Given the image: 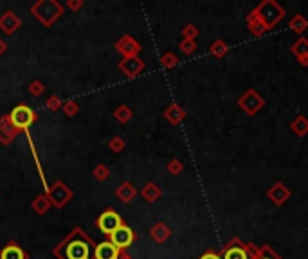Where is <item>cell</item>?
<instances>
[{"label":"cell","mask_w":308,"mask_h":259,"mask_svg":"<svg viewBox=\"0 0 308 259\" xmlns=\"http://www.w3.org/2000/svg\"><path fill=\"white\" fill-rule=\"evenodd\" d=\"M94 243L79 227H76L52 254L60 259H94Z\"/></svg>","instance_id":"6da1fadb"},{"label":"cell","mask_w":308,"mask_h":259,"mask_svg":"<svg viewBox=\"0 0 308 259\" xmlns=\"http://www.w3.org/2000/svg\"><path fill=\"white\" fill-rule=\"evenodd\" d=\"M31 13L38 22L44 24L45 27H49L63 15V6L56 0H40L31 7Z\"/></svg>","instance_id":"7a4b0ae2"},{"label":"cell","mask_w":308,"mask_h":259,"mask_svg":"<svg viewBox=\"0 0 308 259\" xmlns=\"http://www.w3.org/2000/svg\"><path fill=\"white\" fill-rule=\"evenodd\" d=\"M38 119V114L33 110V108H29L27 105H18L15 106L9 114V121L13 122V126L20 130V132H27L31 124Z\"/></svg>","instance_id":"3957f363"},{"label":"cell","mask_w":308,"mask_h":259,"mask_svg":"<svg viewBox=\"0 0 308 259\" xmlns=\"http://www.w3.org/2000/svg\"><path fill=\"white\" fill-rule=\"evenodd\" d=\"M254 11L258 13V17L263 20L267 29H272L276 24L280 22L281 18L285 17V9L280 7L276 2H272V0H265V2H261Z\"/></svg>","instance_id":"277c9868"},{"label":"cell","mask_w":308,"mask_h":259,"mask_svg":"<svg viewBox=\"0 0 308 259\" xmlns=\"http://www.w3.org/2000/svg\"><path fill=\"white\" fill-rule=\"evenodd\" d=\"M47 196H49L50 204L54 205L56 209H62V207H65V205L72 200V191L65 186V182H62V180H56V182L52 184L49 189H47Z\"/></svg>","instance_id":"5b68a950"},{"label":"cell","mask_w":308,"mask_h":259,"mask_svg":"<svg viewBox=\"0 0 308 259\" xmlns=\"http://www.w3.org/2000/svg\"><path fill=\"white\" fill-rule=\"evenodd\" d=\"M95 225L99 227V231L103 232V234L112 236L114 232L123 225V220H121V216H119L116 211L108 209V211H105V212H103L97 220H95Z\"/></svg>","instance_id":"8992f818"},{"label":"cell","mask_w":308,"mask_h":259,"mask_svg":"<svg viewBox=\"0 0 308 259\" xmlns=\"http://www.w3.org/2000/svg\"><path fill=\"white\" fill-rule=\"evenodd\" d=\"M238 105H240V108L245 112V114L254 116V114H256V112L265 105V101H263V97L256 92V90H247L245 94L240 97Z\"/></svg>","instance_id":"52a82bcc"},{"label":"cell","mask_w":308,"mask_h":259,"mask_svg":"<svg viewBox=\"0 0 308 259\" xmlns=\"http://www.w3.org/2000/svg\"><path fill=\"white\" fill-rule=\"evenodd\" d=\"M144 69V61L141 60L139 56H132V58H123L119 61V71L123 72L126 77H137Z\"/></svg>","instance_id":"ba28073f"},{"label":"cell","mask_w":308,"mask_h":259,"mask_svg":"<svg viewBox=\"0 0 308 259\" xmlns=\"http://www.w3.org/2000/svg\"><path fill=\"white\" fill-rule=\"evenodd\" d=\"M110 241H112L119 250H123V248H128L130 245L135 241V234L128 225H124L123 223V225L119 227L118 231L110 236Z\"/></svg>","instance_id":"9c48e42d"},{"label":"cell","mask_w":308,"mask_h":259,"mask_svg":"<svg viewBox=\"0 0 308 259\" xmlns=\"http://www.w3.org/2000/svg\"><path fill=\"white\" fill-rule=\"evenodd\" d=\"M116 49H118L124 58H132V56L139 54L141 44L135 38H132V36H128V34H124L123 38L116 44Z\"/></svg>","instance_id":"30bf717a"},{"label":"cell","mask_w":308,"mask_h":259,"mask_svg":"<svg viewBox=\"0 0 308 259\" xmlns=\"http://www.w3.org/2000/svg\"><path fill=\"white\" fill-rule=\"evenodd\" d=\"M119 250L112 241H103L94 248V259H119Z\"/></svg>","instance_id":"8fae6325"},{"label":"cell","mask_w":308,"mask_h":259,"mask_svg":"<svg viewBox=\"0 0 308 259\" xmlns=\"http://www.w3.org/2000/svg\"><path fill=\"white\" fill-rule=\"evenodd\" d=\"M18 133H20V130H17V128L13 126V122L9 121V116L0 119V142L4 144V146H7L13 139H17Z\"/></svg>","instance_id":"7c38bea8"},{"label":"cell","mask_w":308,"mask_h":259,"mask_svg":"<svg viewBox=\"0 0 308 259\" xmlns=\"http://www.w3.org/2000/svg\"><path fill=\"white\" fill-rule=\"evenodd\" d=\"M20 25H22V20L17 17V13L6 11L2 17H0V29H2L6 34H13Z\"/></svg>","instance_id":"4fadbf2b"},{"label":"cell","mask_w":308,"mask_h":259,"mask_svg":"<svg viewBox=\"0 0 308 259\" xmlns=\"http://www.w3.org/2000/svg\"><path fill=\"white\" fill-rule=\"evenodd\" d=\"M269 198L272 200L276 205H283L286 200L290 198V191H288V189H286L281 182H278V184H274V186L270 188Z\"/></svg>","instance_id":"5bb4252c"},{"label":"cell","mask_w":308,"mask_h":259,"mask_svg":"<svg viewBox=\"0 0 308 259\" xmlns=\"http://www.w3.org/2000/svg\"><path fill=\"white\" fill-rule=\"evenodd\" d=\"M0 259H27V254L22 247H18L17 243L11 241L0 250Z\"/></svg>","instance_id":"9a60e30c"},{"label":"cell","mask_w":308,"mask_h":259,"mask_svg":"<svg viewBox=\"0 0 308 259\" xmlns=\"http://www.w3.org/2000/svg\"><path fill=\"white\" fill-rule=\"evenodd\" d=\"M247 25H249V31H251L254 36H261L265 31H269L267 25L263 24V20L258 17V13L256 11H251L247 15Z\"/></svg>","instance_id":"2e32d148"},{"label":"cell","mask_w":308,"mask_h":259,"mask_svg":"<svg viewBox=\"0 0 308 259\" xmlns=\"http://www.w3.org/2000/svg\"><path fill=\"white\" fill-rule=\"evenodd\" d=\"M116 194H118V198L121 200V202L130 204V202L137 196V191H135V188L130 182H123L118 189H116Z\"/></svg>","instance_id":"e0dca14e"},{"label":"cell","mask_w":308,"mask_h":259,"mask_svg":"<svg viewBox=\"0 0 308 259\" xmlns=\"http://www.w3.org/2000/svg\"><path fill=\"white\" fill-rule=\"evenodd\" d=\"M164 117L168 119L171 124H179V122L184 121V117H186V112L180 108L179 105H171L168 108V110L164 112Z\"/></svg>","instance_id":"ac0fdd59"},{"label":"cell","mask_w":308,"mask_h":259,"mask_svg":"<svg viewBox=\"0 0 308 259\" xmlns=\"http://www.w3.org/2000/svg\"><path fill=\"white\" fill-rule=\"evenodd\" d=\"M150 234L157 243H164L169 236H171V231L168 229V225H164V223H157V225H153V229L150 231Z\"/></svg>","instance_id":"d6986e66"},{"label":"cell","mask_w":308,"mask_h":259,"mask_svg":"<svg viewBox=\"0 0 308 259\" xmlns=\"http://www.w3.org/2000/svg\"><path fill=\"white\" fill-rule=\"evenodd\" d=\"M50 200H49V196L47 194H38L36 198H34V202H33V209H34V212L36 214H45L47 211H49V207H50Z\"/></svg>","instance_id":"ffe728a7"},{"label":"cell","mask_w":308,"mask_h":259,"mask_svg":"<svg viewBox=\"0 0 308 259\" xmlns=\"http://www.w3.org/2000/svg\"><path fill=\"white\" fill-rule=\"evenodd\" d=\"M290 128H292V132L296 133V135H299V137H305V135L308 133V119L305 116L296 117V119L292 121Z\"/></svg>","instance_id":"44dd1931"},{"label":"cell","mask_w":308,"mask_h":259,"mask_svg":"<svg viewBox=\"0 0 308 259\" xmlns=\"http://www.w3.org/2000/svg\"><path fill=\"white\" fill-rule=\"evenodd\" d=\"M159 196H161V189H159L157 184L150 182V184H146L144 188H142V198H144L146 202L153 204V202H155Z\"/></svg>","instance_id":"7402d4cb"},{"label":"cell","mask_w":308,"mask_h":259,"mask_svg":"<svg viewBox=\"0 0 308 259\" xmlns=\"http://www.w3.org/2000/svg\"><path fill=\"white\" fill-rule=\"evenodd\" d=\"M288 27H290L292 31H294V33H297V34L305 33V31H307V27H308L307 18L303 17V15H296V17H294V18L290 20V24H288Z\"/></svg>","instance_id":"603a6c76"},{"label":"cell","mask_w":308,"mask_h":259,"mask_svg":"<svg viewBox=\"0 0 308 259\" xmlns=\"http://www.w3.org/2000/svg\"><path fill=\"white\" fill-rule=\"evenodd\" d=\"M292 52H294V56H296L297 60L299 58H305V56H308V40L307 38H299L296 42V44L292 45Z\"/></svg>","instance_id":"cb8c5ba5"},{"label":"cell","mask_w":308,"mask_h":259,"mask_svg":"<svg viewBox=\"0 0 308 259\" xmlns=\"http://www.w3.org/2000/svg\"><path fill=\"white\" fill-rule=\"evenodd\" d=\"M211 54L214 56V58H218V60H222L227 52H229V47H227V44L225 42H222V40H216L213 45H211V50H209Z\"/></svg>","instance_id":"d4e9b609"},{"label":"cell","mask_w":308,"mask_h":259,"mask_svg":"<svg viewBox=\"0 0 308 259\" xmlns=\"http://www.w3.org/2000/svg\"><path fill=\"white\" fill-rule=\"evenodd\" d=\"M132 116H134V114H132V110H130V108H128L126 105L118 106V108H116V112H114V117H116V119H118V121L121 122V124H124V122H128L130 119H132Z\"/></svg>","instance_id":"484cf974"},{"label":"cell","mask_w":308,"mask_h":259,"mask_svg":"<svg viewBox=\"0 0 308 259\" xmlns=\"http://www.w3.org/2000/svg\"><path fill=\"white\" fill-rule=\"evenodd\" d=\"M224 259H249V256H247L245 248L231 247V248H227V250H225Z\"/></svg>","instance_id":"4316f807"},{"label":"cell","mask_w":308,"mask_h":259,"mask_svg":"<svg viewBox=\"0 0 308 259\" xmlns=\"http://www.w3.org/2000/svg\"><path fill=\"white\" fill-rule=\"evenodd\" d=\"M110 177V169H108L105 164H99L94 167V178L95 180H99V182H105L107 178Z\"/></svg>","instance_id":"83f0119b"},{"label":"cell","mask_w":308,"mask_h":259,"mask_svg":"<svg viewBox=\"0 0 308 259\" xmlns=\"http://www.w3.org/2000/svg\"><path fill=\"white\" fill-rule=\"evenodd\" d=\"M62 110H63V114H65L67 117H74V116H78L79 106H78V103H76V101H65V103H63V106H62Z\"/></svg>","instance_id":"f1b7e54d"},{"label":"cell","mask_w":308,"mask_h":259,"mask_svg":"<svg viewBox=\"0 0 308 259\" xmlns=\"http://www.w3.org/2000/svg\"><path fill=\"white\" fill-rule=\"evenodd\" d=\"M27 89H29V94H31V95H34V97H40V95L44 94L45 85L42 81H38V79H34V81H31V85H29Z\"/></svg>","instance_id":"f546056e"},{"label":"cell","mask_w":308,"mask_h":259,"mask_svg":"<svg viewBox=\"0 0 308 259\" xmlns=\"http://www.w3.org/2000/svg\"><path fill=\"white\" fill-rule=\"evenodd\" d=\"M161 63H163L164 69H173V67L179 63V58H177L173 52H166V54H163V58H161Z\"/></svg>","instance_id":"4dcf8cb0"},{"label":"cell","mask_w":308,"mask_h":259,"mask_svg":"<svg viewBox=\"0 0 308 259\" xmlns=\"http://www.w3.org/2000/svg\"><path fill=\"white\" fill-rule=\"evenodd\" d=\"M45 106H47V110L49 112H58L63 106V103L58 95H50L49 99L45 101Z\"/></svg>","instance_id":"1f68e13d"},{"label":"cell","mask_w":308,"mask_h":259,"mask_svg":"<svg viewBox=\"0 0 308 259\" xmlns=\"http://www.w3.org/2000/svg\"><path fill=\"white\" fill-rule=\"evenodd\" d=\"M195 49H196L195 40H182V44H180V50H182L184 54H193Z\"/></svg>","instance_id":"d6a6232c"},{"label":"cell","mask_w":308,"mask_h":259,"mask_svg":"<svg viewBox=\"0 0 308 259\" xmlns=\"http://www.w3.org/2000/svg\"><path fill=\"white\" fill-rule=\"evenodd\" d=\"M108 146H110V149H112L114 153H119V151H123L124 149V141L121 137H114V139H110Z\"/></svg>","instance_id":"836d02e7"},{"label":"cell","mask_w":308,"mask_h":259,"mask_svg":"<svg viewBox=\"0 0 308 259\" xmlns=\"http://www.w3.org/2000/svg\"><path fill=\"white\" fill-rule=\"evenodd\" d=\"M182 34H184V40H195L196 34H198V29L190 24V25H186V27L182 29Z\"/></svg>","instance_id":"e575fe53"},{"label":"cell","mask_w":308,"mask_h":259,"mask_svg":"<svg viewBox=\"0 0 308 259\" xmlns=\"http://www.w3.org/2000/svg\"><path fill=\"white\" fill-rule=\"evenodd\" d=\"M182 169H184V165H182V162H179L177 159H173L168 164V171L171 173V175H179V173H182Z\"/></svg>","instance_id":"d590c367"},{"label":"cell","mask_w":308,"mask_h":259,"mask_svg":"<svg viewBox=\"0 0 308 259\" xmlns=\"http://www.w3.org/2000/svg\"><path fill=\"white\" fill-rule=\"evenodd\" d=\"M67 7L69 9H72V11H78L79 7H83V0H69Z\"/></svg>","instance_id":"8d00e7d4"},{"label":"cell","mask_w":308,"mask_h":259,"mask_svg":"<svg viewBox=\"0 0 308 259\" xmlns=\"http://www.w3.org/2000/svg\"><path fill=\"white\" fill-rule=\"evenodd\" d=\"M200 259H220L218 254H214V252H208V254H204Z\"/></svg>","instance_id":"74e56055"},{"label":"cell","mask_w":308,"mask_h":259,"mask_svg":"<svg viewBox=\"0 0 308 259\" xmlns=\"http://www.w3.org/2000/svg\"><path fill=\"white\" fill-rule=\"evenodd\" d=\"M6 49H7L6 42H2V40H0V56H2L4 52H6Z\"/></svg>","instance_id":"f35d334b"},{"label":"cell","mask_w":308,"mask_h":259,"mask_svg":"<svg viewBox=\"0 0 308 259\" xmlns=\"http://www.w3.org/2000/svg\"><path fill=\"white\" fill-rule=\"evenodd\" d=\"M299 63H301L303 67H308V56H305V58H299Z\"/></svg>","instance_id":"ab89813d"},{"label":"cell","mask_w":308,"mask_h":259,"mask_svg":"<svg viewBox=\"0 0 308 259\" xmlns=\"http://www.w3.org/2000/svg\"><path fill=\"white\" fill-rule=\"evenodd\" d=\"M119 259H132V258H130L126 252H123V250H121V254H119Z\"/></svg>","instance_id":"60d3db41"},{"label":"cell","mask_w":308,"mask_h":259,"mask_svg":"<svg viewBox=\"0 0 308 259\" xmlns=\"http://www.w3.org/2000/svg\"><path fill=\"white\" fill-rule=\"evenodd\" d=\"M261 259H270V258H261Z\"/></svg>","instance_id":"b9f144b4"}]
</instances>
